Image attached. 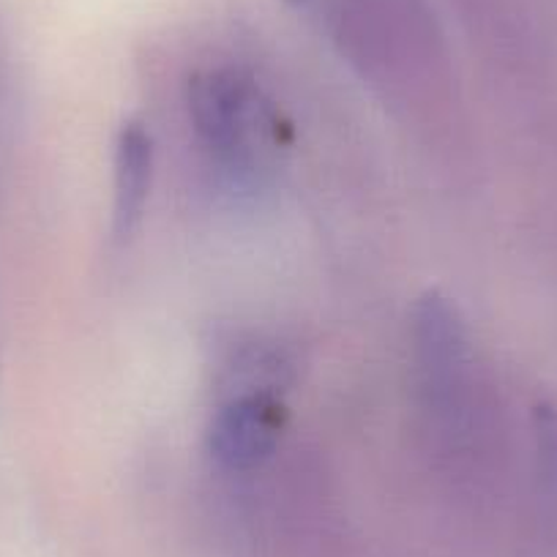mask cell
Segmentation results:
<instances>
[{
    "mask_svg": "<svg viewBox=\"0 0 557 557\" xmlns=\"http://www.w3.org/2000/svg\"><path fill=\"white\" fill-rule=\"evenodd\" d=\"M285 421L287 410L276 396L251 391L219 407L208 430V451L230 473L255 470L273 454Z\"/></svg>",
    "mask_w": 557,
    "mask_h": 557,
    "instance_id": "7a4b0ae2",
    "label": "cell"
},
{
    "mask_svg": "<svg viewBox=\"0 0 557 557\" xmlns=\"http://www.w3.org/2000/svg\"><path fill=\"white\" fill-rule=\"evenodd\" d=\"M186 101L202 148L233 173H251L273 126L255 83L235 69H208L189 79Z\"/></svg>",
    "mask_w": 557,
    "mask_h": 557,
    "instance_id": "6da1fadb",
    "label": "cell"
},
{
    "mask_svg": "<svg viewBox=\"0 0 557 557\" xmlns=\"http://www.w3.org/2000/svg\"><path fill=\"white\" fill-rule=\"evenodd\" d=\"M153 184V137L146 123L126 121L117 128L112 157V238L128 244L146 216Z\"/></svg>",
    "mask_w": 557,
    "mask_h": 557,
    "instance_id": "3957f363",
    "label": "cell"
},
{
    "mask_svg": "<svg viewBox=\"0 0 557 557\" xmlns=\"http://www.w3.org/2000/svg\"><path fill=\"white\" fill-rule=\"evenodd\" d=\"M290 3H304V0H290Z\"/></svg>",
    "mask_w": 557,
    "mask_h": 557,
    "instance_id": "277c9868",
    "label": "cell"
}]
</instances>
